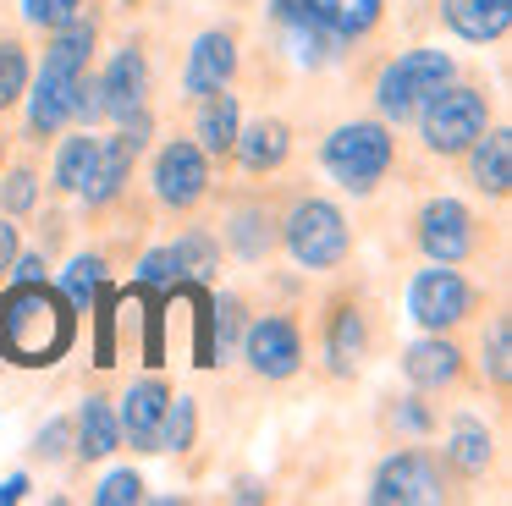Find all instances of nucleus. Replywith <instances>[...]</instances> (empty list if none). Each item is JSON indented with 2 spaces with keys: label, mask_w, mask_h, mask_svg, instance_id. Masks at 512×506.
Masks as SVG:
<instances>
[{
  "label": "nucleus",
  "mask_w": 512,
  "mask_h": 506,
  "mask_svg": "<svg viewBox=\"0 0 512 506\" xmlns=\"http://www.w3.org/2000/svg\"><path fill=\"white\" fill-rule=\"evenodd\" d=\"M78 336V308L56 292L50 281H17L0 297V352L12 363L45 369Z\"/></svg>",
  "instance_id": "nucleus-1"
},
{
  "label": "nucleus",
  "mask_w": 512,
  "mask_h": 506,
  "mask_svg": "<svg viewBox=\"0 0 512 506\" xmlns=\"http://www.w3.org/2000/svg\"><path fill=\"white\" fill-rule=\"evenodd\" d=\"M380 11L386 0H270V22L287 33L292 61L309 72L331 66L353 39L375 33Z\"/></svg>",
  "instance_id": "nucleus-2"
},
{
  "label": "nucleus",
  "mask_w": 512,
  "mask_h": 506,
  "mask_svg": "<svg viewBox=\"0 0 512 506\" xmlns=\"http://www.w3.org/2000/svg\"><path fill=\"white\" fill-rule=\"evenodd\" d=\"M94 39H100V22L94 17H72L67 28L50 33L45 66H39L34 94H28V132H34L39 143L56 138V132L72 121V99H78V77L89 72Z\"/></svg>",
  "instance_id": "nucleus-3"
},
{
  "label": "nucleus",
  "mask_w": 512,
  "mask_h": 506,
  "mask_svg": "<svg viewBox=\"0 0 512 506\" xmlns=\"http://www.w3.org/2000/svg\"><path fill=\"white\" fill-rule=\"evenodd\" d=\"M320 160H325L336 187H347V193H375L386 182V171L397 165V138H391L386 121H342L325 138Z\"/></svg>",
  "instance_id": "nucleus-4"
},
{
  "label": "nucleus",
  "mask_w": 512,
  "mask_h": 506,
  "mask_svg": "<svg viewBox=\"0 0 512 506\" xmlns=\"http://www.w3.org/2000/svg\"><path fill=\"white\" fill-rule=\"evenodd\" d=\"M413 121H419L424 149L441 154V160H452V154H463L468 143L490 127V99H485V88L457 83V77H452V83H441L430 99H424Z\"/></svg>",
  "instance_id": "nucleus-5"
},
{
  "label": "nucleus",
  "mask_w": 512,
  "mask_h": 506,
  "mask_svg": "<svg viewBox=\"0 0 512 506\" xmlns=\"http://www.w3.org/2000/svg\"><path fill=\"white\" fill-rule=\"evenodd\" d=\"M457 77V61L446 50H402L397 61L380 66L375 77V110L386 127H402V121L419 116V105L435 94L441 83Z\"/></svg>",
  "instance_id": "nucleus-6"
},
{
  "label": "nucleus",
  "mask_w": 512,
  "mask_h": 506,
  "mask_svg": "<svg viewBox=\"0 0 512 506\" xmlns=\"http://www.w3.org/2000/svg\"><path fill=\"white\" fill-rule=\"evenodd\" d=\"M281 242H287V253L303 270H336V264L353 253L347 215L331 198H298V204L287 209V220H281Z\"/></svg>",
  "instance_id": "nucleus-7"
},
{
  "label": "nucleus",
  "mask_w": 512,
  "mask_h": 506,
  "mask_svg": "<svg viewBox=\"0 0 512 506\" xmlns=\"http://www.w3.org/2000/svg\"><path fill=\"white\" fill-rule=\"evenodd\" d=\"M441 495H446V468H441V457H430L419 446L391 451L375 468V484H369L375 506H430Z\"/></svg>",
  "instance_id": "nucleus-8"
},
{
  "label": "nucleus",
  "mask_w": 512,
  "mask_h": 506,
  "mask_svg": "<svg viewBox=\"0 0 512 506\" xmlns=\"http://www.w3.org/2000/svg\"><path fill=\"white\" fill-rule=\"evenodd\" d=\"M408 314L424 330H452L474 314V286L457 275V264H430V270L413 275L408 286Z\"/></svg>",
  "instance_id": "nucleus-9"
},
{
  "label": "nucleus",
  "mask_w": 512,
  "mask_h": 506,
  "mask_svg": "<svg viewBox=\"0 0 512 506\" xmlns=\"http://www.w3.org/2000/svg\"><path fill=\"white\" fill-rule=\"evenodd\" d=\"M413 237H419V248L430 264H463L468 253L479 248V220H474V209L457 204V198H430V204L419 209V220H413Z\"/></svg>",
  "instance_id": "nucleus-10"
},
{
  "label": "nucleus",
  "mask_w": 512,
  "mask_h": 506,
  "mask_svg": "<svg viewBox=\"0 0 512 506\" xmlns=\"http://www.w3.org/2000/svg\"><path fill=\"white\" fill-rule=\"evenodd\" d=\"M149 110H138L133 121H122V132L116 138H105L100 143V160H94V176H89V187H83V204L89 209H105V204H116L122 198V187H127V176H133V160L144 154V143H149Z\"/></svg>",
  "instance_id": "nucleus-11"
},
{
  "label": "nucleus",
  "mask_w": 512,
  "mask_h": 506,
  "mask_svg": "<svg viewBox=\"0 0 512 506\" xmlns=\"http://www.w3.org/2000/svg\"><path fill=\"white\" fill-rule=\"evenodd\" d=\"M243 358L259 380H292L303 369V330L287 314H259L243 330Z\"/></svg>",
  "instance_id": "nucleus-12"
},
{
  "label": "nucleus",
  "mask_w": 512,
  "mask_h": 506,
  "mask_svg": "<svg viewBox=\"0 0 512 506\" xmlns=\"http://www.w3.org/2000/svg\"><path fill=\"white\" fill-rule=\"evenodd\" d=\"M210 193V154L193 138H171L155 154V198L166 209H193Z\"/></svg>",
  "instance_id": "nucleus-13"
},
{
  "label": "nucleus",
  "mask_w": 512,
  "mask_h": 506,
  "mask_svg": "<svg viewBox=\"0 0 512 506\" xmlns=\"http://www.w3.org/2000/svg\"><path fill=\"white\" fill-rule=\"evenodd\" d=\"M100 94H105V121H133L138 110H149V61L138 44L116 50V61L100 72Z\"/></svg>",
  "instance_id": "nucleus-14"
},
{
  "label": "nucleus",
  "mask_w": 512,
  "mask_h": 506,
  "mask_svg": "<svg viewBox=\"0 0 512 506\" xmlns=\"http://www.w3.org/2000/svg\"><path fill=\"white\" fill-rule=\"evenodd\" d=\"M402 374H408L413 391H452L457 380H463V347H457L446 330H430L424 341H413L408 352H402Z\"/></svg>",
  "instance_id": "nucleus-15"
},
{
  "label": "nucleus",
  "mask_w": 512,
  "mask_h": 506,
  "mask_svg": "<svg viewBox=\"0 0 512 506\" xmlns=\"http://www.w3.org/2000/svg\"><path fill=\"white\" fill-rule=\"evenodd\" d=\"M237 72V33L232 28H210L199 33V44L188 50V66H182V94L204 99L215 88H226Z\"/></svg>",
  "instance_id": "nucleus-16"
},
{
  "label": "nucleus",
  "mask_w": 512,
  "mask_h": 506,
  "mask_svg": "<svg viewBox=\"0 0 512 506\" xmlns=\"http://www.w3.org/2000/svg\"><path fill=\"white\" fill-rule=\"evenodd\" d=\"M364 352H369V319H364V308H358L353 297H336L331 314H325V363H331L336 380H347V374H358Z\"/></svg>",
  "instance_id": "nucleus-17"
},
{
  "label": "nucleus",
  "mask_w": 512,
  "mask_h": 506,
  "mask_svg": "<svg viewBox=\"0 0 512 506\" xmlns=\"http://www.w3.org/2000/svg\"><path fill=\"white\" fill-rule=\"evenodd\" d=\"M166 402H171V385L155 380V374L138 380V385H127L122 407H116V424H122V440H133V451H155Z\"/></svg>",
  "instance_id": "nucleus-18"
},
{
  "label": "nucleus",
  "mask_w": 512,
  "mask_h": 506,
  "mask_svg": "<svg viewBox=\"0 0 512 506\" xmlns=\"http://www.w3.org/2000/svg\"><path fill=\"white\" fill-rule=\"evenodd\" d=\"M232 154L248 176H270V171H281L287 154H292V127L281 116H259V121H248V127H237Z\"/></svg>",
  "instance_id": "nucleus-19"
},
{
  "label": "nucleus",
  "mask_w": 512,
  "mask_h": 506,
  "mask_svg": "<svg viewBox=\"0 0 512 506\" xmlns=\"http://www.w3.org/2000/svg\"><path fill=\"white\" fill-rule=\"evenodd\" d=\"M468 182L490 198L512 193V132L507 127H485L474 143H468Z\"/></svg>",
  "instance_id": "nucleus-20"
},
{
  "label": "nucleus",
  "mask_w": 512,
  "mask_h": 506,
  "mask_svg": "<svg viewBox=\"0 0 512 506\" xmlns=\"http://www.w3.org/2000/svg\"><path fill=\"white\" fill-rule=\"evenodd\" d=\"M441 17L457 39L468 44H496L512 28V0H441Z\"/></svg>",
  "instance_id": "nucleus-21"
},
{
  "label": "nucleus",
  "mask_w": 512,
  "mask_h": 506,
  "mask_svg": "<svg viewBox=\"0 0 512 506\" xmlns=\"http://www.w3.org/2000/svg\"><path fill=\"white\" fill-rule=\"evenodd\" d=\"M237 127H243V116H237V94H232V88H215V94L199 99V127H193V143H199L210 160H226V154H232Z\"/></svg>",
  "instance_id": "nucleus-22"
},
{
  "label": "nucleus",
  "mask_w": 512,
  "mask_h": 506,
  "mask_svg": "<svg viewBox=\"0 0 512 506\" xmlns=\"http://www.w3.org/2000/svg\"><path fill=\"white\" fill-rule=\"evenodd\" d=\"M72 435H78V457L94 462V457H111L122 446V424H116V407L111 396H89L72 418Z\"/></svg>",
  "instance_id": "nucleus-23"
},
{
  "label": "nucleus",
  "mask_w": 512,
  "mask_h": 506,
  "mask_svg": "<svg viewBox=\"0 0 512 506\" xmlns=\"http://www.w3.org/2000/svg\"><path fill=\"white\" fill-rule=\"evenodd\" d=\"M226 242H232V253H237V259H248V264L270 259V253H276V242H281L276 215H270V209H259V204L237 209L232 226H226Z\"/></svg>",
  "instance_id": "nucleus-24"
},
{
  "label": "nucleus",
  "mask_w": 512,
  "mask_h": 506,
  "mask_svg": "<svg viewBox=\"0 0 512 506\" xmlns=\"http://www.w3.org/2000/svg\"><path fill=\"white\" fill-rule=\"evenodd\" d=\"M490 457H496V446H490V429L479 424V418H457V424H452V440H446V468H452L457 479H474V473L490 468Z\"/></svg>",
  "instance_id": "nucleus-25"
},
{
  "label": "nucleus",
  "mask_w": 512,
  "mask_h": 506,
  "mask_svg": "<svg viewBox=\"0 0 512 506\" xmlns=\"http://www.w3.org/2000/svg\"><path fill=\"white\" fill-rule=\"evenodd\" d=\"M94 160H100V138L94 132H78L56 149V187L61 193H83L94 176Z\"/></svg>",
  "instance_id": "nucleus-26"
},
{
  "label": "nucleus",
  "mask_w": 512,
  "mask_h": 506,
  "mask_svg": "<svg viewBox=\"0 0 512 506\" xmlns=\"http://www.w3.org/2000/svg\"><path fill=\"white\" fill-rule=\"evenodd\" d=\"M215 259H221V248H215L210 231H182L177 242H171V264H177V281H210Z\"/></svg>",
  "instance_id": "nucleus-27"
},
{
  "label": "nucleus",
  "mask_w": 512,
  "mask_h": 506,
  "mask_svg": "<svg viewBox=\"0 0 512 506\" xmlns=\"http://www.w3.org/2000/svg\"><path fill=\"white\" fill-rule=\"evenodd\" d=\"M105 292V253H78V259L61 270V297L72 308H94V297Z\"/></svg>",
  "instance_id": "nucleus-28"
},
{
  "label": "nucleus",
  "mask_w": 512,
  "mask_h": 506,
  "mask_svg": "<svg viewBox=\"0 0 512 506\" xmlns=\"http://www.w3.org/2000/svg\"><path fill=\"white\" fill-rule=\"evenodd\" d=\"M193 435H199V407H193V396H171L166 413H160V440H155V451H188Z\"/></svg>",
  "instance_id": "nucleus-29"
},
{
  "label": "nucleus",
  "mask_w": 512,
  "mask_h": 506,
  "mask_svg": "<svg viewBox=\"0 0 512 506\" xmlns=\"http://www.w3.org/2000/svg\"><path fill=\"white\" fill-rule=\"evenodd\" d=\"M28 94V50L17 39L0 44V110H12Z\"/></svg>",
  "instance_id": "nucleus-30"
},
{
  "label": "nucleus",
  "mask_w": 512,
  "mask_h": 506,
  "mask_svg": "<svg viewBox=\"0 0 512 506\" xmlns=\"http://www.w3.org/2000/svg\"><path fill=\"white\" fill-rule=\"evenodd\" d=\"M485 369H490V385H496V391H507V380H512V325H507V319H496V325H490Z\"/></svg>",
  "instance_id": "nucleus-31"
},
{
  "label": "nucleus",
  "mask_w": 512,
  "mask_h": 506,
  "mask_svg": "<svg viewBox=\"0 0 512 506\" xmlns=\"http://www.w3.org/2000/svg\"><path fill=\"white\" fill-rule=\"evenodd\" d=\"M34 204H39V176L28 171V165H17V171L0 182V209H6V215H28Z\"/></svg>",
  "instance_id": "nucleus-32"
},
{
  "label": "nucleus",
  "mask_w": 512,
  "mask_h": 506,
  "mask_svg": "<svg viewBox=\"0 0 512 506\" xmlns=\"http://www.w3.org/2000/svg\"><path fill=\"white\" fill-rule=\"evenodd\" d=\"M23 17L34 22V28L56 33V28H67L72 17H83V0H23Z\"/></svg>",
  "instance_id": "nucleus-33"
},
{
  "label": "nucleus",
  "mask_w": 512,
  "mask_h": 506,
  "mask_svg": "<svg viewBox=\"0 0 512 506\" xmlns=\"http://www.w3.org/2000/svg\"><path fill=\"white\" fill-rule=\"evenodd\" d=\"M386 424L397 429V435H430L435 413H430V402H419V396H402L397 407H386Z\"/></svg>",
  "instance_id": "nucleus-34"
},
{
  "label": "nucleus",
  "mask_w": 512,
  "mask_h": 506,
  "mask_svg": "<svg viewBox=\"0 0 512 506\" xmlns=\"http://www.w3.org/2000/svg\"><path fill=\"white\" fill-rule=\"evenodd\" d=\"M138 286H149V292H177V264H171V248H155L144 264H138Z\"/></svg>",
  "instance_id": "nucleus-35"
},
{
  "label": "nucleus",
  "mask_w": 512,
  "mask_h": 506,
  "mask_svg": "<svg viewBox=\"0 0 512 506\" xmlns=\"http://www.w3.org/2000/svg\"><path fill=\"white\" fill-rule=\"evenodd\" d=\"M94 501L100 506H133V501H144V479H138L133 468H122V473H111V479L94 490Z\"/></svg>",
  "instance_id": "nucleus-36"
},
{
  "label": "nucleus",
  "mask_w": 512,
  "mask_h": 506,
  "mask_svg": "<svg viewBox=\"0 0 512 506\" xmlns=\"http://www.w3.org/2000/svg\"><path fill=\"white\" fill-rule=\"evenodd\" d=\"M67 446H72V418H50V424L39 429V440H34V457L61 462V457H67Z\"/></svg>",
  "instance_id": "nucleus-37"
},
{
  "label": "nucleus",
  "mask_w": 512,
  "mask_h": 506,
  "mask_svg": "<svg viewBox=\"0 0 512 506\" xmlns=\"http://www.w3.org/2000/svg\"><path fill=\"white\" fill-rule=\"evenodd\" d=\"M17 253H23V237H17V226H12V220L0 215V275L12 270V259H17Z\"/></svg>",
  "instance_id": "nucleus-38"
},
{
  "label": "nucleus",
  "mask_w": 512,
  "mask_h": 506,
  "mask_svg": "<svg viewBox=\"0 0 512 506\" xmlns=\"http://www.w3.org/2000/svg\"><path fill=\"white\" fill-rule=\"evenodd\" d=\"M12 270H17V281H45V259H12Z\"/></svg>",
  "instance_id": "nucleus-39"
},
{
  "label": "nucleus",
  "mask_w": 512,
  "mask_h": 506,
  "mask_svg": "<svg viewBox=\"0 0 512 506\" xmlns=\"http://www.w3.org/2000/svg\"><path fill=\"white\" fill-rule=\"evenodd\" d=\"M28 495V473H12V479L0 484V501H23Z\"/></svg>",
  "instance_id": "nucleus-40"
},
{
  "label": "nucleus",
  "mask_w": 512,
  "mask_h": 506,
  "mask_svg": "<svg viewBox=\"0 0 512 506\" xmlns=\"http://www.w3.org/2000/svg\"><path fill=\"white\" fill-rule=\"evenodd\" d=\"M237 501H265V490H259V479H237Z\"/></svg>",
  "instance_id": "nucleus-41"
},
{
  "label": "nucleus",
  "mask_w": 512,
  "mask_h": 506,
  "mask_svg": "<svg viewBox=\"0 0 512 506\" xmlns=\"http://www.w3.org/2000/svg\"><path fill=\"white\" fill-rule=\"evenodd\" d=\"M116 6H127V11H138V6H144V0H116Z\"/></svg>",
  "instance_id": "nucleus-42"
},
{
  "label": "nucleus",
  "mask_w": 512,
  "mask_h": 506,
  "mask_svg": "<svg viewBox=\"0 0 512 506\" xmlns=\"http://www.w3.org/2000/svg\"><path fill=\"white\" fill-rule=\"evenodd\" d=\"M0 165H6V132H0Z\"/></svg>",
  "instance_id": "nucleus-43"
}]
</instances>
